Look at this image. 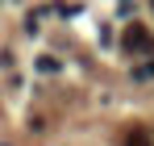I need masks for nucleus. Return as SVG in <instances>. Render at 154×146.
Listing matches in <instances>:
<instances>
[{
    "instance_id": "nucleus-1",
    "label": "nucleus",
    "mask_w": 154,
    "mask_h": 146,
    "mask_svg": "<svg viewBox=\"0 0 154 146\" xmlns=\"http://www.w3.org/2000/svg\"><path fill=\"white\" fill-rule=\"evenodd\" d=\"M121 46H125L129 54H154V38H150L146 25H129L125 38H121Z\"/></svg>"
},
{
    "instance_id": "nucleus-2",
    "label": "nucleus",
    "mask_w": 154,
    "mask_h": 146,
    "mask_svg": "<svg viewBox=\"0 0 154 146\" xmlns=\"http://www.w3.org/2000/svg\"><path fill=\"white\" fill-rule=\"evenodd\" d=\"M125 146H154V142H150V134H146V129H129Z\"/></svg>"
},
{
    "instance_id": "nucleus-4",
    "label": "nucleus",
    "mask_w": 154,
    "mask_h": 146,
    "mask_svg": "<svg viewBox=\"0 0 154 146\" xmlns=\"http://www.w3.org/2000/svg\"><path fill=\"white\" fill-rule=\"evenodd\" d=\"M150 4H154V0H150Z\"/></svg>"
},
{
    "instance_id": "nucleus-3",
    "label": "nucleus",
    "mask_w": 154,
    "mask_h": 146,
    "mask_svg": "<svg viewBox=\"0 0 154 146\" xmlns=\"http://www.w3.org/2000/svg\"><path fill=\"white\" fill-rule=\"evenodd\" d=\"M38 71H46V75H54V71H58V63H54L50 54H46V59H38Z\"/></svg>"
}]
</instances>
